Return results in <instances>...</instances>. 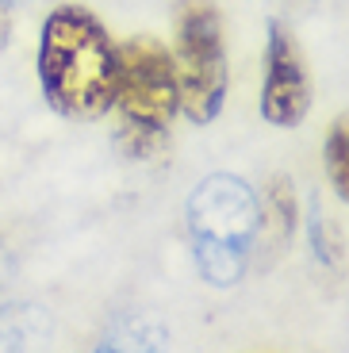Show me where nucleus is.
<instances>
[{
  "instance_id": "9d476101",
  "label": "nucleus",
  "mask_w": 349,
  "mask_h": 353,
  "mask_svg": "<svg viewBox=\"0 0 349 353\" xmlns=\"http://www.w3.org/2000/svg\"><path fill=\"white\" fill-rule=\"evenodd\" d=\"M12 31H16V0H0V54L12 43Z\"/></svg>"
},
{
  "instance_id": "0eeeda50",
  "label": "nucleus",
  "mask_w": 349,
  "mask_h": 353,
  "mask_svg": "<svg viewBox=\"0 0 349 353\" xmlns=\"http://www.w3.org/2000/svg\"><path fill=\"white\" fill-rule=\"evenodd\" d=\"M54 323L43 307H0V350H39L50 345Z\"/></svg>"
},
{
  "instance_id": "f257e3e1",
  "label": "nucleus",
  "mask_w": 349,
  "mask_h": 353,
  "mask_svg": "<svg viewBox=\"0 0 349 353\" xmlns=\"http://www.w3.org/2000/svg\"><path fill=\"white\" fill-rule=\"evenodd\" d=\"M35 73L43 100L70 123H97L115 104L119 43L85 4H58L39 27Z\"/></svg>"
},
{
  "instance_id": "7ed1b4c3",
  "label": "nucleus",
  "mask_w": 349,
  "mask_h": 353,
  "mask_svg": "<svg viewBox=\"0 0 349 353\" xmlns=\"http://www.w3.org/2000/svg\"><path fill=\"white\" fill-rule=\"evenodd\" d=\"M119 146L134 161H154L169 146V131L181 112L173 54L161 39L134 35L119 43V81H115Z\"/></svg>"
},
{
  "instance_id": "39448f33",
  "label": "nucleus",
  "mask_w": 349,
  "mask_h": 353,
  "mask_svg": "<svg viewBox=\"0 0 349 353\" xmlns=\"http://www.w3.org/2000/svg\"><path fill=\"white\" fill-rule=\"evenodd\" d=\"M311 112V70L303 46L284 19H269L265 39V81H261V119L280 131H296Z\"/></svg>"
},
{
  "instance_id": "f03ea898",
  "label": "nucleus",
  "mask_w": 349,
  "mask_h": 353,
  "mask_svg": "<svg viewBox=\"0 0 349 353\" xmlns=\"http://www.w3.org/2000/svg\"><path fill=\"white\" fill-rule=\"evenodd\" d=\"M184 227L200 276L211 288H235L257 250V192L238 173L203 176L184 203Z\"/></svg>"
},
{
  "instance_id": "20e7f679",
  "label": "nucleus",
  "mask_w": 349,
  "mask_h": 353,
  "mask_svg": "<svg viewBox=\"0 0 349 353\" xmlns=\"http://www.w3.org/2000/svg\"><path fill=\"white\" fill-rule=\"evenodd\" d=\"M173 70L181 88V115L196 127L219 119L230 92L227 39L215 0H181L173 16Z\"/></svg>"
},
{
  "instance_id": "1a4fd4ad",
  "label": "nucleus",
  "mask_w": 349,
  "mask_h": 353,
  "mask_svg": "<svg viewBox=\"0 0 349 353\" xmlns=\"http://www.w3.org/2000/svg\"><path fill=\"white\" fill-rule=\"evenodd\" d=\"M311 250H315V257H319L323 265H330V269L341 265V257H346L338 227H334V219L326 212H319V208L311 212Z\"/></svg>"
},
{
  "instance_id": "423d86ee",
  "label": "nucleus",
  "mask_w": 349,
  "mask_h": 353,
  "mask_svg": "<svg viewBox=\"0 0 349 353\" xmlns=\"http://www.w3.org/2000/svg\"><path fill=\"white\" fill-rule=\"evenodd\" d=\"M257 208H261V227H257V246H265L272 257L284 254L288 242L296 239L299 230V196L296 185L288 176H269V185L257 196Z\"/></svg>"
},
{
  "instance_id": "6e6552de",
  "label": "nucleus",
  "mask_w": 349,
  "mask_h": 353,
  "mask_svg": "<svg viewBox=\"0 0 349 353\" xmlns=\"http://www.w3.org/2000/svg\"><path fill=\"white\" fill-rule=\"evenodd\" d=\"M323 169H326V181H330L334 196L349 208V112H341L330 123V131H326Z\"/></svg>"
}]
</instances>
